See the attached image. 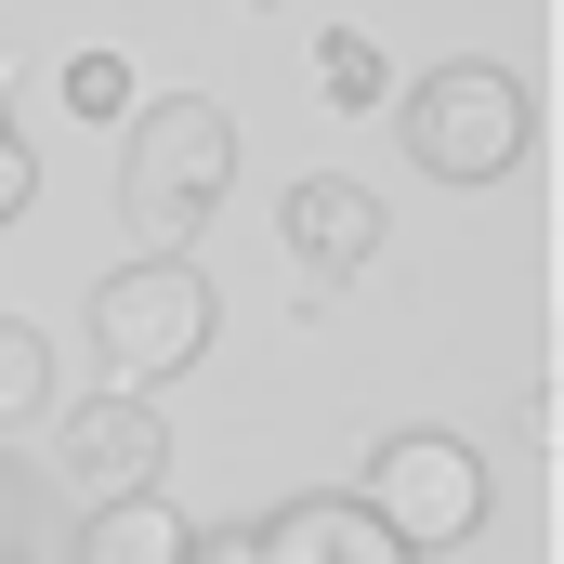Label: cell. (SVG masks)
I'll return each mask as SVG.
<instances>
[{
	"instance_id": "1",
	"label": "cell",
	"mask_w": 564,
	"mask_h": 564,
	"mask_svg": "<svg viewBox=\"0 0 564 564\" xmlns=\"http://www.w3.org/2000/svg\"><path fill=\"white\" fill-rule=\"evenodd\" d=\"M224 184H237V119H224L210 93H171V106H144V119H132L119 224H132L144 250H184V237L224 210Z\"/></svg>"
},
{
	"instance_id": "2",
	"label": "cell",
	"mask_w": 564,
	"mask_h": 564,
	"mask_svg": "<svg viewBox=\"0 0 564 564\" xmlns=\"http://www.w3.org/2000/svg\"><path fill=\"white\" fill-rule=\"evenodd\" d=\"M210 276L184 263V250H144V263H119V276L93 289V355H106V381L119 394H158L171 368H197L210 355Z\"/></svg>"
},
{
	"instance_id": "3",
	"label": "cell",
	"mask_w": 564,
	"mask_h": 564,
	"mask_svg": "<svg viewBox=\"0 0 564 564\" xmlns=\"http://www.w3.org/2000/svg\"><path fill=\"white\" fill-rule=\"evenodd\" d=\"M525 132H539V106H525L512 66H433L421 93H408V158H421L433 184H499L525 158Z\"/></svg>"
},
{
	"instance_id": "4",
	"label": "cell",
	"mask_w": 564,
	"mask_h": 564,
	"mask_svg": "<svg viewBox=\"0 0 564 564\" xmlns=\"http://www.w3.org/2000/svg\"><path fill=\"white\" fill-rule=\"evenodd\" d=\"M368 512H381V539L421 564L446 539H473L486 525V459L459 446V433H381L368 446Z\"/></svg>"
},
{
	"instance_id": "5",
	"label": "cell",
	"mask_w": 564,
	"mask_h": 564,
	"mask_svg": "<svg viewBox=\"0 0 564 564\" xmlns=\"http://www.w3.org/2000/svg\"><path fill=\"white\" fill-rule=\"evenodd\" d=\"M158 459H171V421H158V394H93V408H66V486H93V499H132L158 486Z\"/></svg>"
},
{
	"instance_id": "6",
	"label": "cell",
	"mask_w": 564,
	"mask_h": 564,
	"mask_svg": "<svg viewBox=\"0 0 564 564\" xmlns=\"http://www.w3.org/2000/svg\"><path fill=\"white\" fill-rule=\"evenodd\" d=\"M289 250H302V276H355V263H381V197L368 184H341V171H315V184H289Z\"/></svg>"
},
{
	"instance_id": "7",
	"label": "cell",
	"mask_w": 564,
	"mask_h": 564,
	"mask_svg": "<svg viewBox=\"0 0 564 564\" xmlns=\"http://www.w3.org/2000/svg\"><path fill=\"white\" fill-rule=\"evenodd\" d=\"M250 564H408L381 539L368 499H289L276 525H250Z\"/></svg>"
},
{
	"instance_id": "8",
	"label": "cell",
	"mask_w": 564,
	"mask_h": 564,
	"mask_svg": "<svg viewBox=\"0 0 564 564\" xmlns=\"http://www.w3.org/2000/svg\"><path fill=\"white\" fill-rule=\"evenodd\" d=\"M197 552V525L158 499V486H132V499H93V525H79V564H184Z\"/></svg>"
},
{
	"instance_id": "9",
	"label": "cell",
	"mask_w": 564,
	"mask_h": 564,
	"mask_svg": "<svg viewBox=\"0 0 564 564\" xmlns=\"http://www.w3.org/2000/svg\"><path fill=\"white\" fill-rule=\"evenodd\" d=\"M53 421V341L26 328V315H0V433Z\"/></svg>"
},
{
	"instance_id": "10",
	"label": "cell",
	"mask_w": 564,
	"mask_h": 564,
	"mask_svg": "<svg viewBox=\"0 0 564 564\" xmlns=\"http://www.w3.org/2000/svg\"><path fill=\"white\" fill-rule=\"evenodd\" d=\"M315 79L341 93V119H381V53H368V26H328V40H315Z\"/></svg>"
},
{
	"instance_id": "11",
	"label": "cell",
	"mask_w": 564,
	"mask_h": 564,
	"mask_svg": "<svg viewBox=\"0 0 564 564\" xmlns=\"http://www.w3.org/2000/svg\"><path fill=\"white\" fill-rule=\"evenodd\" d=\"M66 106H79V119H119V106H132V66H119V53H79V66H66Z\"/></svg>"
},
{
	"instance_id": "12",
	"label": "cell",
	"mask_w": 564,
	"mask_h": 564,
	"mask_svg": "<svg viewBox=\"0 0 564 564\" xmlns=\"http://www.w3.org/2000/svg\"><path fill=\"white\" fill-rule=\"evenodd\" d=\"M26 197H40V158H26V132H13V119H0V224H13Z\"/></svg>"
},
{
	"instance_id": "13",
	"label": "cell",
	"mask_w": 564,
	"mask_h": 564,
	"mask_svg": "<svg viewBox=\"0 0 564 564\" xmlns=\"http://www.w3.org/2000/svg\"><path fill=\"white\" fill-rule=\"evenodd\" d=\"M184 564H250V539H210V552H184Z\"/></svg>"
}]
</instances>
